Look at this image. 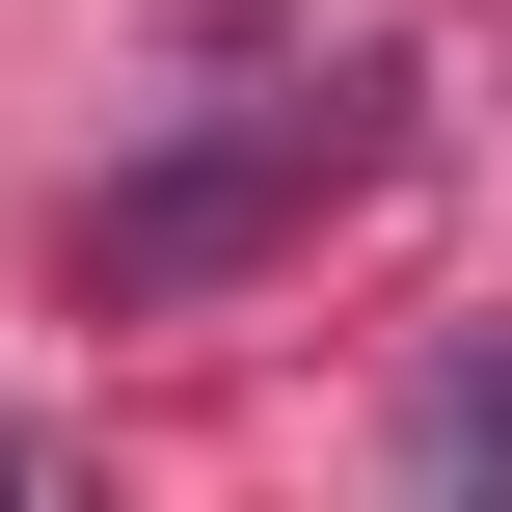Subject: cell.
I'll return each instance as SVG.
<instances>
[{"label": "cell", "mask_w": 512, "mask_h": 512, "mask_svg": "<svg viewBox=\"0 0 512 512\" xmlns=\"http://www.w3.org/2000/svg\"><path fill=\"white\" fill-rule=\"evenodd\" d=\"M324 189H378V81H297V108H243V135L135 162V189L81 216V270H108V297H189V270H243L270 216H324Z\"/></svg>", "instance_id": "6da1fadb"}, {"label": "cell", "mask_w": 512, "mask_h": 512, "mask_svg": "<svg viewBox=\"0 0 512 512\" xmlns=\"http://www.w3.org/2000/svg\"><path fill=\"white\" fill-rule=\"evenodd\" d=\"M512 486V351H459V378H432V512H486Z\"/></svg>", "instance_id": "7a4b0ae2"}]
</instances>
